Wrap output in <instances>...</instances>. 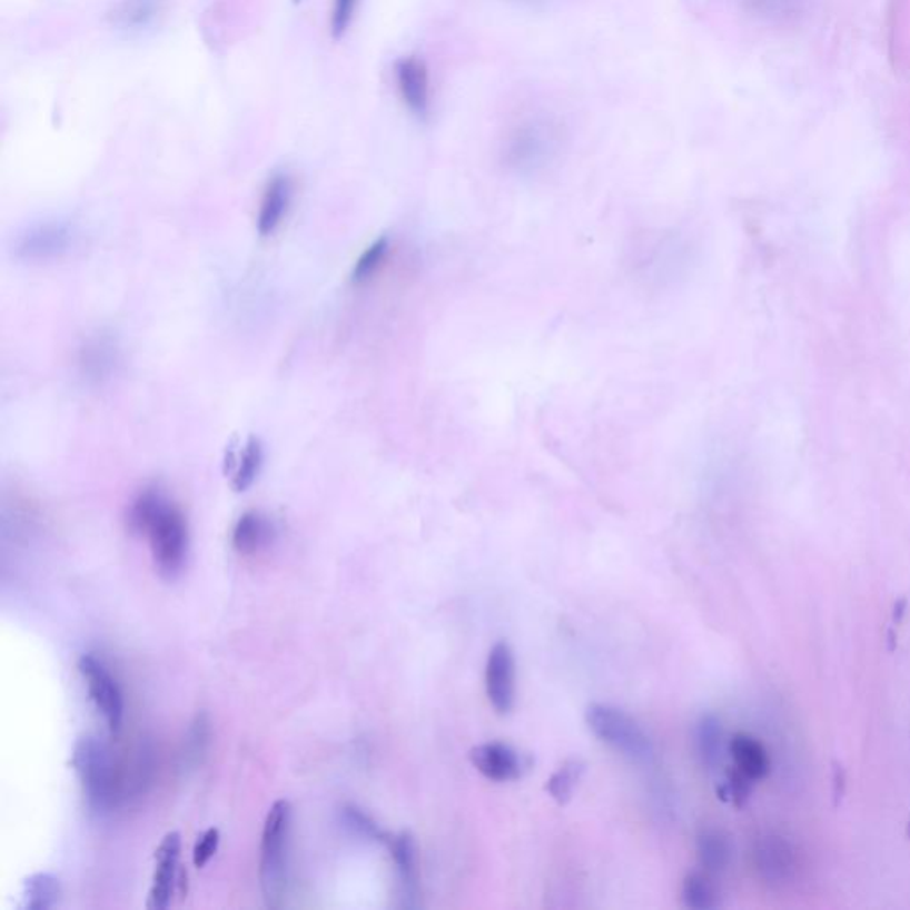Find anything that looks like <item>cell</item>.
Returning <instances> with one entry per match:
<instances>
[{
	"mask_svg": "<svg viewBox=\"0 0 910 910\" xmlns=\"http://www.w3.org/2000/svg\"><path fill=\"white\" fill-rule=\"evenodd\" d=\"M61 900V884L50 873H36L23 880L22 902L18 909L49 910Z\"/></svg>",
	"mask_w": 910,
	"mask_h": 910,
	"instance_id": "44dd1931",
	"label": "cell"
},
{
	"mask_svg": "<svg viewBox=\"0 0 910 910\" xmlns=\"http://www.w3.org/2000/svg\"><path fill=\"white\" fill-rule=\"evenodd\" d=\"M800 0H743L749 13L763 18H781L790 13Z\"/></svg>",
	"mask_w": 910,
	"mask_h": 910,
	"instance_id": "f1b7e54d",
	"label": "cell"
},
{
	"mask_svg": "<svg viewBox=\"0 0 910 910\" xmlns=\"http://www.w3.org/2000/svg\"><path fill=\"white\" fill-rule=\"evenodd\" d=\"M388 253V237H380V239H377L376 243H372L370 246L363 251V255L358 258V261L354 264V284H363V281H368L372 276L376 275L377 270H379L380 267H383V264H385Z\"/></svg>",
	"mask_w": 910,
	"mask_h": 910,
	"instance_id": "d4e9b609",
	"label": "cell"
},
{
	"mask_svg": "<svg viewBox=\"0 0 910 910\" xmlns=\"http://www.w3.org/2000/svg\"><path fill=\"white\" fill-rule=\"evenodd\" d=\"M752 867L770 888H787L799 873L795 847L779 834H763L752 847Z\"/></svg>",
	"mask_w": 910,
	"mask_h": 910,
	"instance_id": "8992f818",
	"label": "cell"
},
{
	"mask_svg": "<svg viewBox=\"0 0 910 910\" xmlns=\"http://www.w3.org/2000/svg\"><path fill=\"white\" fill-rule=\"evenodd\" d=\"M734 766L742 770L752 781H761L770 772L769 751L763 743L749 733H736L730 742Z\"/></svg>",
	"mask_w": 910,
	"mask_h": 910,
	"instance_id": "ac0fdd59",
	"label": "cell"
},
{
	"mask_svg": "<svg viewBox=\"0 0 910 910\" xmlns=\"http://www.w3.org/2000/svg\"><path fill=\"white\" fill-rule=\"evenodd\" d=\"M698 858L704 871L710 876H719L728 870L733 858V847H731L730 835L715 827L701 829L698 834Z\"/></svg>",
	"mask_w": 910,
	"mask_h": 910,
	"instance_id": "d6986e66",
	"label": "cell"
},
{
	"mask_svg": "<svg viewBox=\"0 0 910 910\" xmlns=\"http://www.w3.org/2000/svg\"><path fill=\"white\" fill-rule=\"evenodd\" d=\"M386 844L397 868L403 906L415 909L418 907V853L415 838L409 832H400L397 835H389Z\"/></svg>",
	"mask_w": 910,
	"mask_h": 910,
	"instance_id": "4fadbf2b",
	"label": "cell"
},
{
	"mask_svg": "<svg viewBox=\"0 0 910 910\" xmlns=\"http://www.w3.org/2000/svg\"><path fill=\"white\" fill-rule=\"evenodd\" d=\"M564 129L546 112L525 115L514 121L502 142L505 168L517 175H535L550 168L562 151Z\"/></svg>",
	"mask_w": 910,
	"mask_h": 910,
	"instance_id": "7a4b0ae2",
	"label": "cell"
},
{
	"mask_svg": "<svg viewBox=\"0 0 910 910\" xmlns=\"http://www.w3.org/2000/svg\"><path fill=\"white\" fill-rule=\"evenodd\" d=\"M181 840L178 832H169L160 841L159 849L155 850V871L151 880L150 894H148L147 909L164 910L171 903L172 893L177 884L184 893V871L178 870V859H180Z\"/></svg>",
	"mask_w": 910,
	"mask_h": 910,
	"instance_id": "9c48e42d",
	"label": "cell"
},
{
	"mask_svg": "<svg viewBox=\"0 0 910 910\" xmlns=\"http://www.w3.org/2000/svg\"><path fill=\"white\" fill-rule=\"evenodd\" d=\"M164 0H121L112 9V27L121 32H142L154 27L162 17Z\"/></svg>",
	"mask_w": 910,
	"mask_h": 910,
	"instance_id": "2e32d148",
	"label": "cell"
},
{
	"mask_svg": "<svg viewBox=\"0 0 910 910\" xmlns=\"http://www.w3.org/2000/svg\"><path fill=\"white\" fill-rule=\"evenodd\" d=\"M71 764L79 775L88 805L95 813H107L118 802V779L112 754L102 742L86 736L76 743Z\"/></svg>",
	"mask_w": 910,
	"mask_h": 910,
	"instance_id": "277c9868",
	"label": "cell"
},
{
	"mask_svg": "<svg viewBox=\"0 0 910 910\" xmlns=\"http://www.w3.org/2000/svg\"><path fill=\"white\" fill-rule=\"evenodd\" d=\"M208 745V722L207 716H196L195 724L190 728L189 740L186 743V761L189 764H198L199 756H204Z\"/></svg>",
	"mask_w": 910,
	"mask_h": 910,
	"instance_id": "83f0119b",
	"label": "cell"
},
{
	"mask_svg": "<svg viewBox=\"0 0 910 910\" xmlns=\"http://www.w3.org/2000/svg\"><path fill=\"white\" fill-rule=\"evenodd\" d=\"M584 761L578 760V758H570V760L564 761V763L558 766L557 772L553 773L552 778H550L548 784H546V791H548L557 804H567L573 793H575L578 782L584 778Z\"/></svg>",
	"mask_w": 910,
	"mask_h": 910,
	"instance_id": "cb8c5ba5",
	"label": "cell"
},
{
	"mask_svg": "<svg viewBox=\"0 0 910 910\" xmlns=\"http://www.w3.org/2000/svg\"><path fill=\"white\" fill-rule=\"evenodd\" d=\"M118 362H120V350L111 336H93L80 349V370H82V376L91 383H102L109 379L118 367Z\"/></svg>",
	"mask_w": 910,
	"mask_h": 910,
	"instance_id": "9a60e30c",
	"label": "cell"
},
{
	"mask_svg": "<svg viewBox=\"0 0 910 910\" xmlns=\"http://www.w3.org/2000/svg\"><path fill=\"white\" fill-rule=\"evenodd\" d=\"M359 0H335L332 11V32L335 38H340L349 29L354 13L358 9Z\"/></svg>",
	"mask_w": 910,
	"mask_h": 910,
	"instance_id": "f546056e",
	"label": "cell"
},
{
	"mask_svg": "<svg viewBox=\"0 0 910 910\" xmlns=\"http://www.w3.org/2000/svg\"><path fill=\"white\" fill-rule=\"evenodd\" d=\"M261 464H264V448L257 438H251L237 457V463L234 464L231 486L237 493H244L253 486V482L258 478Z\"/></svg>",
	"mask_w": 910,
	"mask_h": 910,
	"instance_id": "603a6c76",
	"label": "cell"
},
{
	"mask_svg": "<svg viewBox=\"0 0 910 910\" xmlns=\"http://www.w3.org/2000/svg\"><path fill=\"white\" fill-rule=\"evenodd\" d=\"M219 841H221V834L214 827L204 832V835L196 841L195 852H192V862L196 868L207 867L208 861L216 855L219 849Z\"/></svg>",
	"mask_w": 910,
	"mask_h": 910,
	"instance_id": "4dcf8cb0",
	"label": "cell"
},
{
	"mask_svg": "<svg viewBox=\"0 0 910 910\" xmlns=\"http://www.w3.org/2000/svg\"><path fill=\"white\" fill-rule=\"evenodd\" d=\"M76 237V230L67 222H41L18 235L14 253L20 260H53L70 251Z\"/></svg>",
	"mask_w": 910,
	"mask_h": 910,
	"instance_id": "ba28073f",
	"label": "cell"
},
{
	"mask_svg": "<svg viewBox=\"0 0 910 910\" xmlns=\"http://www.w3.org/2000/svg\"><path fill=\"white\" fill-rule=\"evenodd\" d=\"M293 823L288 800H276L264 823L260 843V888L266 906L278 909L287 891V852Z\"/></svg>",
	"mask_w": 910,
	"mask_h": 910,
	"instance_id": "3957f363",
	"label": "cell"
},
{
	"mask_svg": "<svg viewBox=\"0 0 910 910\" xmlns=\"http://www.w3.org/2000/svg\"><path fill=\"white\" fill-rule=\"evenodd\" d=\"M273 535H275L273 523L264 514L249 511L235 523L231 544H234L235 552L240 555H253L267 546Z\"/></svg>",
	"mask_w": 910,
	"mask_h": 910,
	"instance_id": "e0dca14e",
	"label": "cell"
},
{
	"mask_svg": "<svg viewBox=\"0 0 910 910\" xmlns=\"http://www.w3.org/2000/svg\"><path fill=\"white\" fill-rule=\"evenodd\" d=\"M129 525L136 534L147 535L160 575L177 578L189 552V526L180 508L159 487H147L133 499Z\"/></svg>",
	"mask_w": 910,
	"mask_h": 910,
	"instance_id": "6da1fadb",
	"label": "cell"
},
{
	"mask_svg": "<svg viewBox=\"0 0 910 910\" xmlns=\"http://www.w3.org/2000/svg\"><path fill=\"white\" fill-rule=\"evenodd\" d=\"M907 835H909V838H910V822H909V825H907Z\"/></svg>",
	"mask_w": 910,
	"mask_h": 910,
	"instance_id": "1f68e13d",
	"label": "cell"
},
{
	"mask_svg": "<svg viewBox=\"0 0 910 910\" xmlns=\"http://www.w3.org/2000/svg\"><path fill=\"white\" fill-rule=\"evenodd\" d=\"M754 782L756 781H752L742 770L731 766V769L725 770L724 781L719 787V797L725 802L736 805V808H743V805L748 804V800L751 799Z\"/></svg>",
	"mask_w": 910,
	"mask_h": 910,
	"instance_id": "484cf974",
	"label": "cell"
},
{
	"mask_svg": "<svg viewBox=\"0 0 910 910\" xmlns=\"http://www.w3.org/2000/svg\"><path fill=\"white\" fill-rule=\"evenodd\" d=\"M695 749L704 769L715 770L722 763L724 728L719 716L706 713L699 719L695 724Z\"/></svg>",
	"mask_w": 910,
	"mask_h": 910,
	"instance_id": "ffe728a7",
	"label": "cell"
},
{
	"mask_svg": "<svg viewBox=\"0 0 910 910\" xmlns=\"http://www.w3.org/2000/svg\"><path fill=\"white\" fill-rule=\"evenodd\" d=\"M585 722L600 742L621 752L627 760L650 763L654 758V745L641 724L619 708L610 704H591L585 712Z\"/></svg>",
	"mask_w": 910,
	"mask_h": 910,
	"instance_id": "5b68a950",
	"label": "cell"
},
{
	"mask_svg": "<svg viewBox=\"0 0 910 910\" xmlns=\"http://www.w3.org/2000/svg\"><path fill=\"white\" fill-rule=\"evenodd\" d=\"M398 93L407 109L418 118L431 111V80L425 62L418 58H404L395 65Z\"/></svg>",
	"mask_w": 910,
	"mask_h": 910,
	"instance_id": "7c38bea8",
	"label": "cell"
},
{
	"mask_svg": "<svg viewBox=\"0 0 910 910\" xmlns=\"http://www.w3.org/2000/svg\"><path fill=\"white\" fill-rule=\"evenodd\" d=\"M293 201V180L285 172L270 178L258 210L257 230L261 237H269L278 230Z\"/></svg>",
	"mask_w": 910,
	"mask_h": 910,
	"instance_id": "5bb4252c",
	"label": "cell"
},
{
	"mask_svg": "<svg viewBox=\"0 0 910 910\" xmlns=\"http://www.w3.org/2000/svg\"><path fill=\"white\" fill-rule=\"evenodd\" d=\"M681 897L685 907L692 910H710L719 907V889L713 882V876L708 871L690 873L683 880Z\"/></svg>",
	"mask_w": 910,
	"mask_h": 910,
	"instance_id": "7402d4cb",
	"label": "cell"
},
{
	"mask_svg": "<svg viewBox=\"0 0 910 910\" xmlns=\"http://www.w3.org/2000/svg\"><path fill=\"white\" fill-rule=\"evenodd\" d=\"M486 694L498 715H507L516 701V660L507 642L489 651L486 663Z\"/></svg>",
	"mask_w": 910,
	"mask_h": 910,
	"instance_id": "30bf717a",
	"label": "cell"
},
{
	"mask_svg": "<svg viewBox=\"0 0 910 910\" xmlns=\"http://www.w3.org/2000/svg\"><path fill=\"white\" fill-rule=\"evenodd\" d=\"M344 817L347 825L353 831L358 832L359 835H365L368 840L380 841V843L388 841L389 835L380 831L379 825L368 814L363 813L362 809L347 808L344 811Z\"/></svg>",
	"mask_w": 910,
	"mask_h": 910,
	"instance_id": "4316f807",
	"label": "cell"
},
{
	"mask_svg": "<svg viewBox=\"0 0 910 910\" xmlns=\"http://www.w3.org/2000/svg\"><path fill=\"white\" fill-rule=\"evenodd\" d=\"M469 761L484 778L495 782L516 781L525 770L520 752L507 743H482L469 751Z\"/></svg>",
	"mask_w": 910,
	"mask_h": 910,
	"instance_id": "8fae6325",
	"label": "cell"
},
{
	"mask_svg": "<svg viewBox=\"0 0 910 910\" xmlns=\"http://www.w3.org/2000/svg\"><path fill=\"white\" fill-rule=\"evenodd\" d=\"M79 671L98 712L102 713L109 730L118 733L123 722V695L111 672L93 654H85L79 660Z\"/></svg>",
	"mask_w": 910,
	"mask_h": 910,
	"instance_id": "52a82bcc",
	"label": "cell"
}]
</instances>
